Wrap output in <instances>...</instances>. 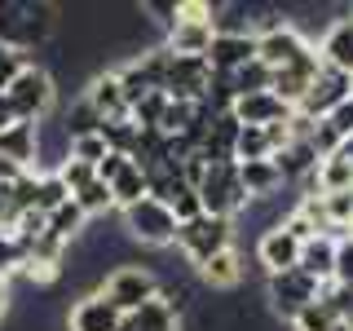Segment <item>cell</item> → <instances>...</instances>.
Masks as SVG:
<instances>
[{"label":"cell","mask_w":353,"mask_h":331,"mask_svg":"<svg viewBox=\"0 0 353 331\" xmlns=\"http://www.w3.org/2000/svg\"><path fill=\"white\" fill-rule=\"evenodd\" d=\"M199 203H203L208 217H243L248 212V190L239 181V163H208L203 177H199Z\"/></svg>","instance_id":"6da1fadb"},{"label":"cell","mask_w":353,"mask_h":331,"mask_svg":"<svg viewBox=\"0 0 353 331\" xmlns=\"http://www.w3.org/2000/svg\"><path fill=\"white\" fill-rule=\"evenodd\" d=\"M5 97H9V106H14V119H22V124H44L53 102H58V80H53L40 62H31L27 71L9 84Z\"/></svg>","instance_id":"7a4b0ae2"},{"label":"cell","mask_w":353,"mask_h":331,"mask_svg":"<svg viewBox=\"0 0 353 331\" xmlns=\"http://www.w3.org/2000/svg\"><path fill=\"white\" fill-rule=\"evenodd\" d=\"M176 248H181V257L199 270V265H208L216 252L234 248V221L230 217H208V212L185 221V225H176Z\"/></svg>","instance_id":"3957f363"},{"label":"cell","mask_w":353,"mask_h":331,"mask_svg":"<svg viewBox=\"0 0 353 331\" xmlns=\"http://www.w3.org/2000/svg\"><path fill=\"white\" fill-rule=\"evenodd\" d=\"M97 292H102L124 318H132L141 305H150L154 296H159V274L146 270V265H115V270L102 279Z\"/></svg>","instance_id":"277c9868"},{"label":"cell","mask_w":353,"mask_h":331,"mask_svg":"<svg viewBox=\"0 0 353 331\" xmlns=\"http://www.w3.org/2000/svg\"><path fill=\"white\" fill-rule=\"evenodd\" d=\"M124 234L132 243H141V248H172L176 243V217L168 203H159V199H141V203L124 208Z\"/></svg>","instance_id":"5b68a950"},{"label":"cell","mask_w":353,"mask_h":331,"mask_svg":"<svg viewBox=\"0 0 353 331\" xmlns=\"http://www.w3.org/2000/svg\"><path fill=\"white\" fill-rule=\"evenodd\" d=\"M265 296H270L274 314H279L283 323H292L301 309H309L318 301V283L296 265V270H287V274H270V279H265Z\"/></svg>","instance_id":"8992f818"},{"label":"cell","mask_w":353,"mask_h":331,"mask_svg":"<svg viewBox=\"0 0 353 331\" xmlns=\"http://www.w3.org/2000/svg\"><path fill=\"white\" fill-rule=\"evenodd\" d=\"M305 49H314V40H309L292 18L270 22V27H265L261 36H256V62H265L270 71H283V66H287V62H296Z\"/></svg>","instance_id":"52a82bcc"},{"label":"cell","mask_w":353,"mask_h":331,"mask_svg":"<svg viewBox=\"0 0 353 331\" xmlns=\"http://www.w3.org/2000/svg\"><path fill=\"white\" fill-rule=\"evenodd\" d=\"M353 97V75L345 71H336V66H318V75H314V84H309V93L301 97V115L305 119H327L331 110H336L340 102H349Z\"/></svg>","instance_id":"ba28073f"},{"label":"cell","mask_w":353,"mask_h":331,"mask_svg":"<svg viewBox=\"0 0 353 331\" xmlns=\"http://www.w3.org/2000/svg\"><path fill=\"white\" fill-rule=\"evenodd\" d=\"M208 80H212V66H208V58H176V53H168L163 93H168L172 102H203Z\"/></svg>","instance_id":"9c48e42d"},{"label":"cell","mask_w":353,"mask_h":331,"mask_svg":"<svg viewBox=\"0 0 353 331\" xmlns=\"http://www.w3.org/2000/svg\"><path fill=\"white\" fill-rule=\"evenodd\" d=\"M119 327H124V314L102 292H88L66 309V331H119Z\"/></svg>","instance_id":"30bf717a"},{"label":"cell","mask_w":353,"mask_h":331,"mask_svg":"<svg viewBox=\"0 0 353 331\" xmlns=\"http://www.w3.org/2000/svg\"><path fill=\"white\" fill-rule=\"evenodd\" d=\"M0 159H9L22 172H40V124H9L0 128Z\"/></svg>","instance_id":"8fae6325"},{"label":"cell","mask_w":353,"mask_h":331,"mask_svg":"<svg viewBox=\"0 0 353 331\" xmlns=\"http://www.w3.org/2000/svg\"><path fill=\"white\" fill-rule=\"evenodd\" d=\"M301 248H305V243H301V239H292L283 225L261 230V239H256V261L265 265V279H270V274H287V270H296V265H301Z\"/></svg>","instance_id":"7c38bea8"},{"label":"cell","mask_w":353,"mask_h":331,"mask_svg":"<svg viewBox=\"0 0 353 331\" xmlns=\"http://www.w3.org/2000/svg\"><path fill=\"white\" fill-rule=\"evenodd\" d=\"M248 62H256V36L216 31V36H212V49H208V66H212V75H234Z\"/></svg>","instance_id":"4fadbf2b"},{"label":"cell","mask_w":353,"mask_h":331,"mask_svg":"<svg viewBox=\"0 0 353 331\" xmlns=\"http://www.w3.org/2000/svg\"><path fill=\"white\" fill-rule=\"evenodd\" d=\"M318 66H323V62H318V49H305L296 62H287L283 71H274V93L296 110V106H301V97L309 93V84H314Z\"/></svg>","instance_id":"5bb4252c"},{"label":"cell","mask_w":353,"mask_h":331,"mask_svg":"<svg viewBox=\"0 0 353 331\" xmlns=\"http://www.w3.org/2000/svg\"><path fill=\"white\" fill-rule=\"evenodd\" d=\"M314 49H318V62H323V66H336V71L353 75V9L345 18L327 22L323 40H318Z\"/></svg>","instance_id":"9a60e30c"},{"label":"cell","mask_w":353,"mask_h":331,"mask_svg":"<svg viewBox=\"0 0 353 331\" xmlns=\"http://www.w3.org/2000/svg\"><path fill=\"white\" fill-rule=\"evenodd\" d=\"M230 115H234L243 128H270V124L292 119V106H287L279 93H252V97H239Z\"/></svg>","instance_id":"2e32d148"},{"label":"cell","mask_w":353,"mask_h":331,"mask_svg":"<svg viewBox=\"0 0 353 331\" xmlns=\"http://www.w3.org/2000/svg\"><path fill=\"white\" fill-rule=\"evenodd\" d=\"M212 36H216L212 22H181V18H176L172 27L163 31V49L176 53V58H208Z\"/></svg>","instance_id":"e0dca14e"},{"label":"cell","mask_w":353,"mask_h":331,"mask_svg":"<svg viewBox=\"0 0 353 331\" xmlns=\"http://www.w3.org/2000/svg\"><path fill=\"white\" fill-rule=\"evenodd\" d=\"M84 102L93 106L102 119H119V115H128V97H124V84H119V75H115V71H97V75H88Z\"/></svg>","instance_id":"ac0fdd59"},{"label":"cell","mask_w":353,"mask_h":331,"mask_svg":"<svg viewBox=\"0 0 353 331\" xmlns=\"http://www.w3.org/2000/svg\"><path fill=\"white\" fill-rule=\"evenodd\" d=\"M239 181H243V190H248V203H261V199H279V190L287 185L274 159L239 163Z\"/></svg>","instance_id":"d6986e66"},{"label":"cell","mask_w":353,"mask_h":331,"mask_svg":"<svg viewBox=\"0 0 353 331\" xmlns=\"http://www.w3.org/2000/svg\"><path fill=\"white\" fill-rule=\"evenodd\" d=\"M243 252L239 248H225L216 252L208 265H199V279H203V287H212V292H234V287L243 283Z\"/></svg>","instance_id":"ffe728a7"},{"label":"cell","mask_w":353,"mask_h":331,"mask_svg":"<svg viewBox=\"0 0 353 331\" xmlns=\"http://www.w3.org/2000/svg\"><path fill=\"white\" fill-rule=\"evenodd\" d=\"M301 270L318 287L336 279V239H331V234H314V239H309L305 248H301Z\"/></svg>","instance_id":"44dd1931"},{"label":"cell","mask_w":353,"mask_h":331,"mask_svg":"<svg viewBox=\"0 0 353 331\" xmlns=\"http://www.w3.org/2000/svg\"><path fill=\"white\" fill-rule=\"evenodd\" d=\"M150 194V177L137 168V163L128 159V168L110 181V199H115V212H124V208H132V203H141V199Z\"/></svg>","instance_id":"7402d4cb"},{"label":"cell","mask_w":353,"mask_h":331,"mask_svg":"<svg viewBox=\"0 0 353 331\" xmlns=\"http://www.w3.org/2000/svg\"><path fill=\"white\" fill-rule=\"evenodd\" d=\"M84 230H88V217L80 212V203H75V199H66L58 212H49V234L58 239V243H66V248H71V243H80Z\"/></svg>","instance_id":"603a6c76"},{"label":"cell","mask_w":353,"mask_h":331,"mask_svg":"<svg viewBox=\"0 0 353 331\" xmlns=\"http://www.w3.org/2000/svg\"><path fill=\"white\" fill-rule=\"evenodd\" d=\"M234 84V97H252V93H274V71L265 62H248L243 71L230 75Z\"/></svg>","instance_id":"cb8c5ba5"},{"label":"cell","mask_w":353,"mask_h":331,"mask_svg":"<svg viewBox=\"0 0 353 331\" xmlns=\"http://www.w3.org/2000/svg\"><path fill=\"white\" fill-rule=\"evenodd\" d=\"M318 190L336 194V190H353V163L345 154H331V159L318 163Z\"/></svg>","instance_id":"d4e9b609"},{"label":"cell","mask_w":353,"mask_h":331,"mask_svg":"<svg viewBox=\"0 0 353 331\" xmlns=\"http://www.w3.org/2000/svg\"><path fill=\"white\" fill-rule=\"evenodd\" d=\"M102 128V115H97L93 106L84 102H75V106H66L62 110V132H66V141H75V137H88V132H97Z\"/></svg>","instance_id":"484cf974"},{"label":"cell","mask_w":353,"mask_h":331,"mask_svg":"<svg viewBox=\"0 0 353 331\" xmlns=\"http://www.w3.org/2000/svg\"><path fill=\"white\" fill-rule=\"evenodd\" d=\"M66 199H71V190L62 185V177L53 172V168H44V172L36 177V212L49 217V212H58Z\"/></svg>","instance_id":"4316f807"},{"label":"cell","mask_w":353,"mask_h":331,"mask_svg":"<svg viewBox=\"0 0 353 331\" xmlns=\"http://www.w3.org/2000/svg\"><path fill=\"white\" fill-rule=\"evenodd\" d=\"M336 327H345V323H340V314L327 301H314L309 309H301L292 318V331H336Z\"/></svg>","instance_id":"83f0119b"},{"label":"cell","mask_w":353,"mask_h":331,"mask_svg":"<svg viewBox=\"0 0 353 331\" xmlns=\"http://www.w3.org/2000/svg\"><path fill=\"white\" fill-rule=\"evenodd\" d=\"M71 199L80 203V212H84L88 221H93V217H106V212H115V199H110V185H106V181H97V177L84 185L80 194H71Z\"/></svg>","instance_id":"f1b7e54d"},{"label":"cell","mask_w":353,"mask_h":331,"mask_svg":"<svg viewBox=\"0 0 353 331\" xmlns=\"http://www.w3.org/2000/svg\"><path fill=\"white\" fill-rule=\"evenodd\" d=\"M106 137V146L115 150V154H132V146H137V124H132L128 115H119V119H102V128H97Z\"/></svg>","instance_id":"f546056e"},{"label":"cell","mask_w":353,"mask_h":331,"mask_svg":"<svg viewBox=\"0 0 353 331\" xmlns=\"http://www.w3.org/2000/svg\"><path fill=\"white\" fill-rule=\"evenodd\" d=\"M163 110H168V93H146L128 106V119L137 128H159L163 124Z\"/></svg>","instance_id":"4dcf8cb0"},{"label":"cell","mask_w":353,"mask_h":331,"mask_svg":"<svg viewBox=\"0 0 353 331\" xmlns=\"http://www.w3.org/2000/svg\"><path fill=\"white\" fill-rule=\"evenodd\" d=\"M323 212H327V225L331 230H349V221H353V190L323 194Z\"/></svg>","instance_id":"1f68e13d"},{"label":"cell","mask_w":353,"mask_h":331,"mask_svg":"<svg viewBox=\"0 0 353 331\" xmlns=\"http://www.w3.org/2000/svg\"><path fill=\"white\" fill-rule=\"evenodd\" d=\"M106 154H110V146H106V137H102V132H88V137H75V141H71V159L88 163L93 172H97V163H102Z\"/></svg>","instance_id":"d6a6232c"},{"label":"cell","mask_w":353,"mask_h":331,"mask_svg":"<svg viewBox=\"0 0 353 331\" xmlns=\"http://www.w3.org/2000/svg\"><path fill=\"white\" fill-rule=\"evenodd\" d=\"M27 66H31V58L22 49H14V44H0V93H9V84H14Z\"/></svg>","instance_id":"836d02e7"},{"label":"cell","mask_w":353,"mask_h":331,"mask_svg":"<svg viewBox=\"0 0 353 331\" xmlns=\"http://www.w3.org/2000/svg\"><path fill=\"white\" fill-rule=\"evenodd\" d=\"M22 270H27V248H22L14 234H0V279L22 274Z\"/></svg>","instance_id":"e575fe53"},{"label":"cell","mask_w":353,"mask_h":331,"mask_svg":"<svg viewBox=\"0 0 353 331\" xmlns=\"http://www.w3.org/2000/svg\"><path fill=\"white\" fill-rule=\"evenodd\" d=\"M53 172L62 177V185H66V190H71V194H80L84 185H88V181H93V177H97L93 168H88V163L71 159V154H66V159H62V163H58V168H53Z\"/></svg>","instance_id":"d590c367"},{"label":"cell","mask_w":353,"mask_h":331,"mask_svg":"<svg viewBox=\"0 0 353 331\" xmlns=\"http://www.w3.org/2000/svg\"><path fill=\"white\" fill-rule=\"evenodd\" d=\"M331 283H340V287L353 292V239L336 243V279H331Z\"/></svg>","instance_id":"8d00e7d4"},{"label":"cell","mask_w":353,"mask_h":331,"mask_svg":"<svg viewBox=\"0 0 353 331\" xmlns=\"http://www.w3.org/2000/svg\"><path fill=\"white\" fill-rule=\"evenodd\" d=\"M124 168H128V154H115V150H110L106 159L97 163V181H106V185H110V181H115L119 172H124Z\"/></svg>","instance_id":"74e56055"},{"label":"cell","mask_w":353,"mask_h":331,"mask_svg":"<svg viewBox=\"0 0 353 331\" xmlns=\"http://www.w3.org/2000/svg\"><path fill=\"white\" fill-rule=\"evenodd\" d=\"M327 119H331V124H336L340 132H345V141H349V137H353V97H349V102H340Z\"/></svg>","instance_id":"f35d334b"},{"label":"cell","mask_w":353,"mask_h":331,"mask_svg":"<svg viewBox=\"0 0 353 331\" xmlns=\"http://www.w3.org/2000/svg\"><path fill=\"white\" fill-rule=\"evenodd\" d=\"M9 124H18V119H14V106H9V97L0 93V128H9Z\"/></svg>","instance_id":"ab89813d"},{"label":"cell","mask_w":353,"mask_h":331,"mask_svg":"<svg viewBox=\"0 0 353 331\" xmlns=\"http://www.w3.org/2000/svg\"><path fill=\"white\" fill-rule=\"evenodd\" d=\"M9 314V279H0V318Z\"/></svg>","instance_id":"60d3db41"},{"label":"cell","mask_w":353,"mask_h":331,"mask_svg":"<svg viewBox=\"0 0 353 331\" xmlns=\"http://www.w3.org/2000/svg\"><path fill=\"white\" fill-rule=\"evenodd\" d=\"M345 327H349V331H353V305H349V314H345Z\"/></svg>","instance_id":"b9f144b4"},{"label":"cell","mask_w":353,"mask_h":331,"mask_svg":"<svg viewBox=\"0 0 353 331\" xmlns=\"http://www.w3.org/2000/svg\"><path fill=\"white\" fill-rule=\"evenodd\" d=\"M119 331H137V327H132V323H128V318H124V327H119Z\"/></svg>","instance_id":"7bdbcfd3"}]
</instances>
